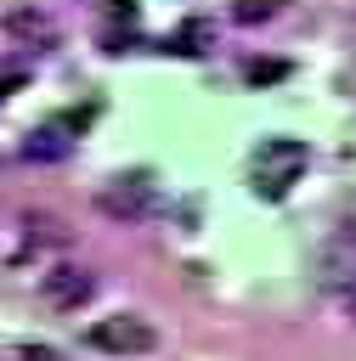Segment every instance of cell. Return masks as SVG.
I'll use <instances>...</instances> for the list:
<instances>
[{
	"mask_svg": "<svg viewBox=\"0 0 356 361\" xmlns=\"http://www.w3.org/2000/svg\"><path fill=\"white\" fill-rule=\"evenodd\" d=\"M299 164H305V147L299 141H266L260 147V158H254V186L266 192V197H283L288 192V180L299 175Z\"/></svg>",
	"mask_w": 356,
	"mask_h": 361,
	"instance_id": "2",
	"label": "cell"
},
{
	"mask_svg": "<svg viewBox=\"0 0 356 361\" xmlns=\"http://www.w3.org/2000/svg\"><path fill=\"white\" fill-rule=\"evenodd\" d=\"M277 11H283V0H232V23H243V28L271 23Z\"/></svg>",
	"mask_w": 356,
	"mask_h": 361,
	"instance_id": "6",
	"label": "cell"
},
{
	"mask_svg": "<svg viewBox=\"0 0 356 361\" xmlns=\"http://www.w3.org/2000/svg\"><path fill=\"white\" fill-rule=\"evenodd\" d=\"M85 344L90 350H107V355H147L158 338L147 327V316H102L85 327Z\"/></svg>",
	"mask_w": 356,
	"mask_h": 361,
	"instance_id": "1",
	"label": "cell"
},
{
	"mask_svg": "<svg viewBox=\"0 0 356 361\" xmlns=\"http://www.w3.org/2000/svg\"><path fill=\"white\" fill-rule=\"evenodd\" d=\"M68 152V135L57 130V124H45V130H34L28 141H23V158H34V164H57Z\"/></svg>",
	"mask_w": 356,
	"mask_h": 361,
	"instance_id": "5",
	"label": "cell"
},
{
	"mask_svg": "<svg viewBox=\"0 0 356 361\" xmlns=\"http://www.w3.org/2000/svg\"><path fill=\"white\" fill-rule=\"evenodd\" d=\"M107 214H141L147 203H153V192H147V180L141 175H130V180H119V186H107L102 197H96Z\"/></svg>",
	"mask_w": 356,
	"mask_h": 361,
	"instance_id": "4",
	"label": "cell"
},
{
	"mask_svg": "<svg viewBox=\"0 0 356 361\" xmlns=\"http://www.w3.org/2000/svg\"><path fill=\"white\" fill-rule=\"evenodd\" d=\"M90 288H96V276H90V271H79V265H57V271H45V299H51V305H62V310L85 305V299H90Z\"/></svg>",
	"mask_w": 356,
	"mask_h": 361,
	"instance_id": "3",
	"label": "cell"
}]
</instances>
